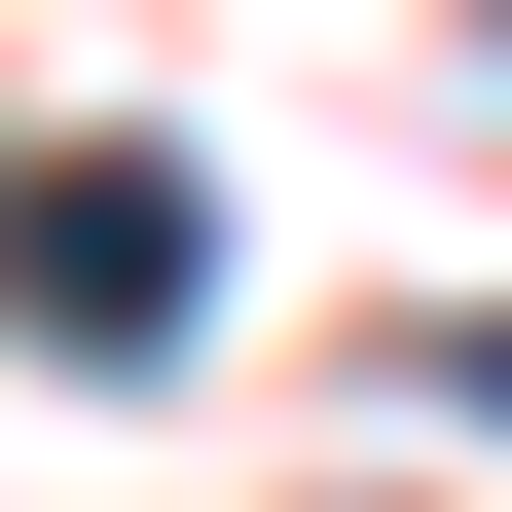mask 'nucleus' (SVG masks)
I'll list each match as a JSON object with an SVG mask.
<instances>
[{"instance_id":"obj_1","label":"nucleus","mask_w":512,"mask_h":512,"mask_svg":"<svg viewBox=\"0 0 512 512\" xmlns=\"http://www.w3.org/2000/svg\"><path fill=\"white\" fill-rule=\"evenodd\" d=\"M183 293H220V183L183 147H0V330L37 366H147Z\"/></svg>"},{"instance_id":"obj_2","label":"nucleus","mask_w":512,"mask_h":512,"mask_svg":"<svg viewBox=\"0 0 512 512\" xmlns=\"http://www.w3.org/2000/svg\"><path fill=\"white\" fill-rule=\"evenodd\" d=\"M439 403H512V293H476V330H439Z\"/></svg>"}]
</instances>
